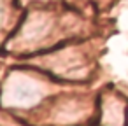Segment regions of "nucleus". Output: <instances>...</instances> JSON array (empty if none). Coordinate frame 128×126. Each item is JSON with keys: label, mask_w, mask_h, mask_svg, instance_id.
Wrapping results in <instances>:
<instances>
[{"label": "nucleus", "mask_w": 128, "mask_h": 126, "mask_svg": "<svg viewBox=\"0 0 128 126\" xmlns=\"http://www.w3.org/2000/svg\"><path fill=\"white\" fill-rule=\"evenodd\" d=\"M53 23H54L53 18L48 16L46 12H42V14H32L28 18V23H26L25 30H23V40L28 42V44H35L37 40L44 39L49 33Z\"/></svg>", "instance_id": "obj_1"}, {"label": "nucleus", "mask_w": 128, "mask_h": 126, "mask_svg": "<svg viewBox=\"0 0 128 126\" xmlns=\"http://www.w3.org/2000/svg\"><path fill=\"white\" fill-rule=\"evenodd\" d=\"M39 93H40V89H39L37 82L20 79L12 88V100L16 105H32L34 102H37Z\"/></svg>", "instance_id": "obj_2"}]
</instances>
